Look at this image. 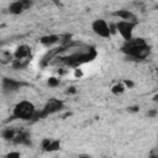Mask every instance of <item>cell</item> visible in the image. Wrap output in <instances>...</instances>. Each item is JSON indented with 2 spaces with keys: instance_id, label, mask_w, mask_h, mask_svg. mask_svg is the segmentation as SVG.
Segmentation results:
<instances>
[{
  "instance_id": "8fae6325",
  "label": "cell",
  "mask_w": 158,
  "mask_h": 158,
  "mask_svg": "<svg viewBox=\"0 0 158 158\" xmlns=\"http://www.w3.org/2000/svg\"><path fill=\"white\" fill-rule=\"evenodd\" d=\"M60 41H62V36H59V35H46L40 38V43L46 47H51Z\"/></svg>"
},
{
  "instance_id": "7402d4cb",
  "label": "cell",
  "mask_w": 158,
  "mask_h": 158,
  "mask_svg": "<svg viewBox=\"0 0 158 158\" xmlns=\"http://www.w3.org/2000/svg\"><path fill=\"white\" fill-rule=\"evenodd\" d=\"M127 110H128L130 112H137V111L139 110V106H138V105H133V106L127 107Z\"/></svg>"
},
{
  "instance_id": "ba28073f",
  "label": "cell",
  "mask_w": 158,
  "mask_h": 158,
  "mask_svg": "<svg viewBox=\"0 0 158 158\" xmlns=\"http://www.w3.org/2000/svg\"><path fill=\"white\" fill-rule=\"evenodd\" d=\"M11 142L15 144H21V146H31V135L25 130H20L17 131L16 136L14 137Z\"/></svg>"
},
{
  "instance_id": "d6986e66",
  "label": "cell",
  "mask_w": 158,
  "mask_h": 158,
  "mask_svg": "<svg viewBox=\"0 0 158 158\" xmlns=\"http://www.w3.org/2000/svg\"><path fill=\"white\" fill-rule=\"evenodd\" d=\"M17 1L21 2V5L23 6L25 10H30L35 4V0H17Z\"/></svg>"
},
{
  "instance_id": "2e32d148",
  "label": "cell",
  "mask_w": 158,
  "mask_h": 158,
  "mask_svg": "<svg viewBox=\"0 0 158 158\" xmlns=\"http://www.w3.org/2000/svg\"><path fill=\"white\" fill-rule=\"evenodd\" d=\"M125 90H126V85L123 83H116L111 88V93L114 95H121V94H123Z\"/></svg>"
},
{
  "instance_id": "9c48e42d",
  "label": "cell",
  "mask_w": 158,
  "mask_h": 158,
  "mask_svg": "<svg viewBox=\"0 0 158 158\" xmlns=\"http://www.w3.org/2000/svg\"><path fill=\"white\" fill-rule=\"evenodd\" d=\"M112 16L118 17L120 20H125V21H138V20H137V16H136L132 11H130V10H127V9L116 10V11L112 12Z\"/></svg>"
},
{
  "instance_id": "ac0fdd59",
  "label": "cell",
  "mask_w": 158,
  "mask_h": 158,
  "mask_svg": "<svg viewBox=\"0 0 158 158\" xmlns=\"http://www.w3.org/2000/svg\"><path fill=\"white\" fill-rule=\"evenodd\" d=\"M59 83H60V80H59V78H57V77H51V78H48V80H47V84H48V86H51V88H57V86L59 85Z\"/></svg>"
},
{
  "instance_id": "6da1fadb",
  "label": "cell",
  "mask_w": 158,
  "mask_h": 158,
  "mask_svg": "<svg viewBox=\"0 0 158 158\" xmlns=\"http://www.w3.org/2000/svg\"><path fill=\"white\" fill-rule=\"evenodd\" d=\"M98 56V52L94 47L90 46H84L78 43L77 46L73 47V51L63 57H58V63L62 65H67L69 68H79L81 64L89 63L94 60Z\"/></svg>"
},
{
  "instance_id": "83f0119b",
  "label": "cell",
  "mask_w": 158,
  "mask_h": 158,
  "mask_svg": "<svg viewBox=\"0 0 158 158\" xmlns=\"http://www.w3.org/2000/svg\"><path fill=\"white\" fill-rule=\"evenodd\" d=\"M153 101H156V102H158V94H156V95L153 96Z\"/></svg>"
},
{
  "instance_id": "8992f818",
  "label": "cell",
  "mask_w": 158,
  "mask_h": 158,
  "mask_svg": "<svg viewBox=\"0 0 158 158\" xmlns=\"http://www.w3.org/2000/svg\"><path fill=\"white\" fill-rule=\"evenodd\" d=\"M62 109H64V102H63L62 100H59V99L52 98V99H49V100L44 104V106H43L41 110H42L43 117L46 118L47 116L53 115V114H56V112L60 111Z\"/></svg>"
},
{
  "instance_id": "3957f363",
  "label": "cell",
  "mask_w": 158,
  "mask_h": 158,
  "mask_svg": "<svg viewBox=\"0 0 158 158\" xmlns=\"http://www.w3.org/2000/svg\"><path fill=\"white\" fill-rule=\"evenodd\" d=\"M37 109L35 107L33 102L28 101V100H21L20 102H17L12 110V115L9 117V120H6V122H10L12 120H22V121H31L35 111Z\"/></svg>"
},
{
  "instance_id": "9a60e30c",
  "label": "cell",
  "mask_w": 158,
  "mask_h": 158,
  "mask_svg": "<svg viewBox=\"0 0 158 158\" xmlns=\"http://www.w3.org/2000/svg\"><path fill=\"white\" fill-rule=\"evenodd\" d=\"M16 133H17V130L11 128V127H7V128H4V130H2L1 136H2V138H4L5 141H12L14 137L16 136Z\"/></svg>"
},
{
  "instance_id": "484cf974",
  "label": "cell",
  "mask_w": 158,
  "mask_h": 158,
  "mask_svg": "<svg viewBox=\"0 0 158 158\" xmlns=\"http://www.w3.org/2000/svg\"><path fill=\"white\" fill-rule=\"evenodd\" d=\"M6 157H9V158H10V157H20V153H19V152H10Z\"/></svg>"
},
{
  "instance_id": "277c9868",
  "label": "cell",
  "mask_w": 158,
  "mask_h": 158,
  "mask_svg": "<svg viewBox=\"0 0 158 158\" xmlns=\"http://www.w3.org/2000/svg\"><path fill=\"white\" fill-rule=\"evenodd\" d=\"M115 25H116V30L121 35V37L125 41H128V40H131L133 37V30L138 25V21H125V20H120Z\"/></svg>"
},
{
  "instance_id": "7c38bea8",
  "label": "cell",
  "mask_w": 158,
  "mask_h": 158,
  "mask_svg": "<svg viewBox=\"0 0 158 158\" xmlns=\"http://www.w3.org/2000/svg\"><path fill=\"white\" fill-rule=\"evenodd\" d=\"M23 11H25L23 6H22L21 2L17 1V0L12 1V2L9 5V12H10L11 15H21Z\"/></svg>"
},
{
  "instance_id": "52a82bcc",
  "label": "cell",
  "mask_w": 158,
  "mask_h": 158,
  "mask_svg": "<svg viewBox=\"0 0 158 158\" xmlns=\"http://www.w3.org/2000/svg\"><path fill=\"white\" fill-rule=\"evenodd\" d=\"M1 85H2L4 93H14V91H17L19 89H21L26 84L23 81L16 80L14 78H4Z\"/></svg>"
},
{
  "instance_id": "e0dca14e",
  "label": "cell",
  "mask_w": 158,
  "mask_h": 158,
  "mask_svg": "<svg viewBox=\"0 0 158 158\" xmlns=\"http://www.w3.org/2000/svg\"><path fill=\"white\" fill-rule=\"evenodd\" d=\"M59 147H60V142H59L58 139H52V141H51V143H49V147H48L47 152L57 151V149H59Z\"/></svg>"
},
{
  "instance_id": "5b68a950",
  "label": "cell",
  "mask_w": 158,
  "mask_h": 158,
  "mask_svg": "<svg viewBox=\"0 0 158 158\" xmlns=\"http://www.w3.org/2000/svg\"><path fill=\"white\" fill-rule=\"evenodd\" d=\"M91 30L93 32L101 37V38H110L112 36V32H111V28H110V23H107L104 19H96L91 22Z\"/></svg>"
},
{
  "instance_id": "d4e9b609",
  "label": "cell",
  "mask_w": 158,
  "mask_h": 158,
  "mask_svg": "<svg viewBox=\"0 0 158 158\" xmlns=\"http://www.w3.org/2000/svg\"><path fill=\"white\" fill-rule=\"evenodd\" d=\"M75 93H77V90H75L74 86H69L68 90H67V94H75Z\"/></svg>"
},
{
  "instance_id": "ffe728a7",
  "label": "cell",
  "mask_w": 158,
  "mask_h": 158,
  "mask_svg": "<svg viewBox=\"0 0 158 158\" xmlns=\"http://www.w3.org/2000/svg\"><path fill=\"white\" fill-rule=\"evenodd\" d=\"M51 141H52V139H49V138H44V139L42 141L41 146H42V149H43V151H46V152H47V149H48V147H49Z\"/></svg>"
},
{
  "instance_id": "30bf717a",
  "label": "cell",
  "mask_w": 158,
  "mask_h": 158,
  "mask_svg": "<svg viewBox=\"0 0 158 158\" xmlns=\"http://www.w3.org/2000/svg\"><path fill=\"white\" fill-rule=\"evenodd\" d=\"M14 57L15 59H25L31 57V48L27 44H20L16 47L15 52H14Z\"/></svg>"
},
{
  "instance_id": "44dd1931",
  "label": "cell",
  "mask_w": 158,
  "mask_h": 158,
  "mask_svg": "<svg viewBox=\"0 0 158 158\" xmlns=\"http://www.w3.org/2000/svg\"><path fill=\"white\" fill-rule=\"evenodd\" d=\"M158 115V111L156 110V109H149L148 111H147V116L149 117V118H153V117H156Z\"/></svg>"
},
{
  "instance_id": "4316f807",
  "label": "cell",
  "mask_w": 158,
  "mask_h": 158,
  "mask_svg": "<svg viewBox=\"0 0 158 158\" xmlns=\"http://www.w3.org/2000/svg\"><path fill=\"white\" fill-rule=\"evenodd\" d=\"M49 1H52V2H54L56 5H60V1H59V0H49Z\"/></svg>"
},
{
  "instance_id": "4fadbf2b",
  "label": "cell",
  "mask_w": 158,
  "mask_h": 158,
  "mask_svg": "<svg viewBox=\"0 0 158 158\" xmlns=\"http://www.w3.org/2000/svg\"><path fill=\"white\" fill-rule=\"evenodd\" d=\"M14 59H15L14 53H11L10 51H6V49L1 51V53H0V62H1V64H4V65L11 64L14 62Z\"/></svg>"
},
{
  "instance_id": "7a4b0ae2",
  "label": "cell",
  "mask_w": 158,
  "mask_h": 158,
  "mask_svg": "<svg viewBox=\"0 0 158 158\" xmlns=\"http://www.w3.org/2000/svg\"><path fill=\"white\" fill-rule=\"evenodd\" d=\"M121 52L126 54L128 60L141 62L144 60L151 54V47L147 44L146 40L142 37H132L121 46Z\"/></svg>"
},
{
  "instance_id": "5bb4252c",
  "label": "cell",
  "mask_w": 158,
  "mask_h": 158,
  "mask_svg": "<svg viewBox=\"0 0 158 158\" xmlns=\"http://www.w3.org/2000/svg\"><path fill=\"white\" fill-rule=\"evenodd\" d=\"M30 60H31V57L25 58V59H14V62L11 63V67L14 69H25L28 65Z\"/></svg>"
},
{
  "instance_id": "603a6c76",
  "label": "cell",
  "mask_w": 158,
  "mask_h": 158,
  "mask_svg": "<svg viewBox=\"0 0 158 158\" xmlns=\"http://www.w3.org/2000/svg\"><path fill=\"white\" fill-rule=\"evenodd\" d=\"M123 84H125L127 88H133V85H135V84H133V81H132V80H130V79H126V80L123 81Z\"/></svg>"
},
{
  "instance_id": "f1b7e54d",
  "label": "cell",
  "mask_w": 158,
  "mask_h": 158,
  "mask_svg": "<svg viewBox=\"0 0 158 158\" xmlns=\"http://www.w3.org/2000/svg\"><path fill=\"white\" fill-rule=\"evenodd\" d=\"M156 9H157V10H158V4H157V5H156Z\"/></svg>"
},
{
  "instance_id": "cb8c5ba5",
  "label": "cell",
  "mask_w": 158,
  "mask_h": 158,
  "mask_svg": "<svg viewBox=\"0 0 158 158\" xmlns=\"http://www.w3.org/2000/svg\"><path fill=\"white\" fill-rule=\"evenodd\" d=\"M74 74H75V77H77V78H80V77L83 75V72H81L79 68H75V73H74Z\"/></svg>"
}]
</instances>
